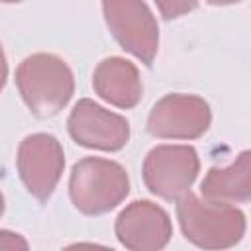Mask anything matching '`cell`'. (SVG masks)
I'll list each match as a JSON object with an SVG mask.
<instances>
[{
  "label": "cell",
  "instance_id": "4fadbf2b",
  "mask_svg": "<svg viewBox=\"0 0 251 251\" xmlns=\"http://www.w3.org/2000/svg\"><path fill=\"white\" fill-rule=\"evenodd\" d=\"M27 241L14 233V231H8V229H2L0 231V249H27Z\"/></svg>",
  "mask_w": 251,
  "mask_h": 251
},
{
  "label": "cell",
  "instance_id": "30bf717a",
  "mask_svg": "<svg viewBox=\"0 0 251 251\" xmlns=\"http://www.w3.org/2000/svg\"><path fill=\"white\" fill-rule=\"evenodd\" d=\"M92 86L102 100L122 110L137 106L143 92L137 67L122 57L100 61L92 73Z\"/></svg>",
  "mask_w": 251,
  "mask_h": 251
},
{
  "label": "cell",
  "instance_id": "277c9868",
  "mask_svg": "<svg viewBox=\"0 0 251 251\" xmlns=\"http://www.w3.org/2000/svg\"><path fill=\"white\" fill-rule=\"evenodd\" d=\"M104 20L116 41L151 67L159 51V25L143 0H102Z\"/></svg>",
  "mask_w": 251,
  "mask_h": 251
},
{
  "label": "cell",
  "instance_id": "7a4b0ae2",
  "mask_svg": "<svg viewBox=\"0 0 251 251\" xmlns=\"http://www.w3.org/2000/svg\"><path fill=\"white\" fill-rule=\"evenodd\" d=\"M18 90L37 118L59 114L75 92V78L69 65L51 53H33L16 69Z\"/></svg>",
  "mask_w": 251,
  "mask_h": 251
},
{
  "label": "cell",
  "instance_id": "8992f818",
  "mask_svg": "<svg viewBox=\"0 0 251 251\" xmlns=\"http://www.w3.org/2000/svg\"><path fill=\"white\" fill-rule=\"evenodd\" d=\"M16 165L27 192L45 202L65 169L63 145L51 133H31L20 143Z\"/></svg>",
  "mask_w": 251,
  "mask_h": 251
},
{
  "label": "cell",
  "instance_id": "9a60e30c",
  "mask_svg": "<svg viewBox=\"0 0 251 251\" xmlns=\"http://www.w3.org/2000/svg\"><path fill=\"white\" fill-rule=\"evenodd\" d=\"M208 4H214V6H227V4H237V2H243V0H206Z\"/></svg>",
  "mask_w": 251,
  "mask_h": 251
},
{
  "label": "cell",
  "instance_id": "3957f363",
  "mask_svg": "<svg viewBox=\"0 0 251 251\" xmlns=\"http://www.w3.org/2000/svg\"><path fill=\"white\" fill-rule=\"evenodd\" d=\"M129 192L126 169L110 159L84 157L75 163L69 178V194L75 208L86 216L114 210Z\"/></svg>",
  "mask_w": 251,
  "mask_h": 251
},
{
  "label": "cell",
  "instance_id": "7c38bea8",
  "mask_svg": "<svg viewBox=\"0 0 251 251\" xmlns=\"http://www.w3.org/2000/svg\"><path fill=\"white\" fill-rule=\"evenodd\" d=\"M155 4L165 20H175L192 12L198 6V0H155Z\"/></svg>",
  "mask_w": 251,
  "mask_h": 251
},
{
  "label": "cell",
  "instance_id": "6da1fadb",
  "mask_svg": "<svg viewBox=\"0 0 251 251\" xmlns=\"http://www.w3.org/2000/svg\"><path fill=\"white\" fill-rule=\"evenodd\" d=\"M176 218L184 237L202 249H227L245 235V216L233 204L208 200L186 190L176 198Z\"/></svg>",
  "mask_w": 251,
  "mask_h": 251
},
{
  "label": "cell",
  "instance_id": "5bb4252c",
  "mask_svg": "<svg viewBox=\"0 0 251 251\" xmlns=\"http://www.w3.org/2000/svg\"><path fill=\"white\" fill-rule=\"evenodd\" d=\"M6 78H8V63H6V55H4V49L0 43V92L6 84Z\"/></svg>",
  "mask_w": 251,
  "mask_h": 251
},
{
  "label": "cell",
  "instance_id": "8fae6325",
  "mask_svg": "<svg viewBox=\"0 0 251 251\" xmlns=\"http://www.w3.org/2000/svg\"><path fill=\"white\" fill-rule=\"evenodd\" d=\"M200 192L208 200L247 204L251 198V153L241 151L229 167H212L200 184Z\"/></svg>",
  "mask_w": 251,
  "mask_h": 251
},
{
  "label": "cell",
  "instance_id": "9c48e42d",
  "mask_svg": "<svg viewBox=\"0 0 251 251\" xmlns=\"http://www.w3.org/2000/svg\"><path fill=\"white\" fill-rule=\"evenodd\" d=\"M173 235L169 214L149 202L135 200L127 204L116 218V237L131 251H157L163 249Z\"/></svg>",
  "mask_w": 251,
  "mask_h": 251
},
{
  "label": "cell",
  "instance_id": "2e32d148",
  "mask_svg": "<svg viewBox=\"0 0 251 251\" xmlns=\"http://www.w3.org/2000/svg\"><path fill=\"white\" fill-rule=\"evenodd\" d=\"M4 214V196H2V192H0V216Z\"/></svg>",
  "mask_w": 251,
  "mask_h": 251
},
{
  "label": "cell",
  "instance_id": "5b68a950",
  "mask_svg": "<svg viewBox=\"0 0 251 251\" xmlns=\"http://www.w3.org/2000/svg\"><path fill=\"white\" fill-rule=\"evenodd\" d=\"M198 171V153L190 145H157L143 161L145 186L165 200H176L190 190Z\"/></svg>",
  "mask_w": 251,
  "mask_h": 251
},
{
  "label": "cell",
  "instance_id": "52a82bcc",
  "mask_svg": "<svg viewBox=\"0 0 251 251\" xmlns=\"http://www.w3.org/2000/svg\"><path fill=\"white\" fill-rule=\"evenodd\" d=\"M212 122L210 106L194 94H167L151 110L147 131L161 139H196Z\"/></svg>",
  "mask_w": 251,
  "mask_h": 251
},
{
  "label": "cell",
  "instance_id": "e0dca14e",
  "mask_svg": "<svg viewBox=\"0 0 251 251\" xmlns=\"http://www.w3.org/2000/svg\"><path fill=\"white\" fill-rule=\"evenodd\" d=\"M0 2H4V4H16V2H22V0H0Z\"/></svg>",
  "mask_w": 251,
  "mask_h": 251
},
{
  "label": "cell",
  "instance_id": "ba28073f",
  "mask_svg": "<svg viewBox=\"0 0 251 251\" xmlns=\"http://www.w3.org/2000/svg\"><path fill=\"white\" fill-rule=\"evenodd\" d=\"M67 127L71 137L88 149L120 151L129 139L127 120L88 98L75 104L67 120Z\"/></svg>",
  "mask_w": 251,
  "mask_h": 251
}]
</instances>
